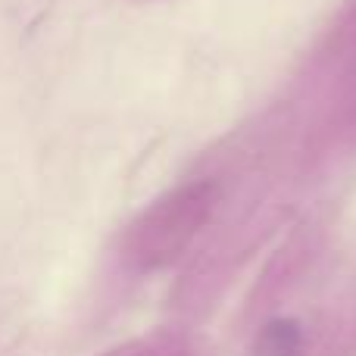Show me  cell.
<instances>
[{
	"label": "cell",
	"instance_id": "obj_1",
	"mask_svg": "<svg viewBox=\"0 0 356 356\" xmlns=\"http://www.w3.org/2000/svg\"><path fill=\"white\" fill-rule=\"evenodd\" d=\"M303 328L294 319H272L253 341V356H300Z\"/></svg>",
	"mask_w": 356,
	"mask_h": 356
}]
</instances>
